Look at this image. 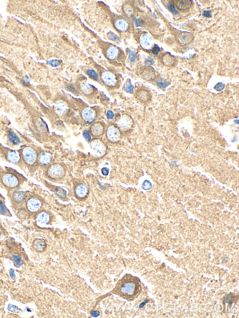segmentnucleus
<instances>
[{"instance_id":"nucleus-1","label":"nucleus","mask_w":239,"mask_h":318,"mask_svg":"<svg viewBox=\"0 0 239 318\" xmlns=\"http://www.w3.org/2000/svg\"><path fill=\"white\" fill-rule=\"evenodd\" d=\"M141 291V284L138 277L131 274L125 275L120 279L113 293L128 301L137 298Z\"/></svg>"},{"instance_id":"nucleus-2","label":"nucleus","mask_w":239,"mask_h":318,"mask_svg":"<svg viewBox=\"0 0 239 318\" xmlns=\"http://www.w3.org/2000/svg\"><path fill=\"white\" fill-rule=\"evenodd\" d=\"M2 182L4 186L8 189H15L21 184L19 178L11 173L5 174L2 178Z\"/></svg>"},{"instance_id":"nucleus-3","label":"nucleus","mask_w":239,"mask_h":318,"mask_svg":"<svg viewBox=\"0 0 239 318\" xmlns=\"http://www.w3.org/2000/svg\"><path fill=\"white\" fill-rule=\"evenodd\" d=\"M22 155L25 162L30 166L34 165L37 160L35 150L31 147L24 148L22 150Z\"/></svg>"},{"instance_id":"nucleus-4","label":"nucleus","mask_w":239,"mask_h":318,"mask_svg":"<svg viewBox=\"0 0 239 318\" xmlns=\"http://www.w3.org/2000/svg\"><path fill=\"white\" fill-rule=\"evenodd\" d=\"M116 125L120 130L127 131L132 128L134 122L130 116L124 114L120 116L117 119Z\"/></svg>"},{"instance_id":"nucleus-5","label":"nucleus","mask_w":239,"mask_h":318,"mask_svg":"<svg viewBox=\"0 0 239 318\" xmlns=\"http://www.w3.org/2000/svg\"><path fill=\"white\" fill-rule=\"evenodd\" d=\"M65 174V170L62 165L55 164L51 165L47 171V175L53 179H61Z\"/></svg>"},{"instance_id":"nucleus-6","label":"nucleus","mask_w":239,"mask_h":318,"mask_svg":"<svg viewBox=\"0 0 239 318\" xmlns=\"http://www.w3.org/2000/svg\"><path fill=\"white\" fill-rule=\"evenodd\" d=\"M92 149L96 155L102 156L105 153L106 150V146L101 140L95 139L91 142Z\"/></svg>"},{"instance_id":"nucleus-7","label":"nucleus","mask_w":239,"mask_h":318,"mask_svg":"<svg viewBox=\"0 0 239 318\" xmlns=\"http://www.w3.org/2000/svg\"><path fill=\"white\" fill-rule=\"evenodd\" d=\"M106 135L108 140L113 142H117L121 137L120 130L115 125H111L108 127Z\"/></svg>"},{"instance_id":"nucleus-8","label":"nucleus","mask_w":239,"mask_h":318,"mask_svg":"<svg viewBox=\"0 0 239 318\" xmlns=\"http://www.w3.org/2000/svg\"><path fill=\"white\" fill-rule=\"evenodd\" d=\"M135 96L140 101L144 103L149 102L151 100V95L150 92L146 88L142 87L136 90Z\"/></svg>"},{"instance_id":"nucleus-9","label":"nucleus","mask_w":239,"mask_h":318,"mask_svg":"<svg viewBox=\"0 0 239 318\" xmlns=\"http://www.w3.org/2000/svg\"><path fill=\"white\" fill-rule=\"evenodd\" d=\"M101 79L103 83L109 87H114L117 84L116 76L114 73L108 71L102 73Z\"/></svg>"},{"instance_id":"nucleus-10","label":"nucleus","mask_w":239,"mask_h":318,"mask_svg":"<svg viewBox=\"0 0 239 318\" xmlns=\"http://www.w3.org/2000/svg\"><path fill=\"white\" fill-rule=\"evenodd\" d=\"M42 207L41 201L36 197H31L26 202V207L28 211L36 213L39 211Z\"/></svg>"},{"instance_id":"nucleus-11","label":"nucleus","mask_w":239,"mask_h":318,"mask_svg":"<svg viewBox=\"0 0 239 318\" xmlns=\"http://www.w3.org/2000/svg\"><path fill=\"white\" fill-rule=\"evenodd\" d=\"M81 117L87 123H91L95 120L96 113L94 109L87 107L83 109L81 112Z\"/></svg>"},{"instance_id":"nucleus-12","label":"nucleus","mask_w":239,"mask_h":318,"mask_svg":"<svg viewBox=\"0 0 239 318\" xmlns=\"http://www.w3.org/2000/svg\"><path fill=\"white\" fill-rule=\"evenodd\" d=\"M50 216L46 211L39 212L36 218L37 224L39 226H43L48 224L50 221Z\"/></svg>"},{"instance_id":"nucleus-13","label":"nucleus","mask_w":239,"mask_h":318,"mask_svg":"<svg viewBox=\"0 0 239 318\" xmlns=\"http://www.w3.org/2000/svg\"><path fill=\"white\" fill-rule=\"evenodd\" d=\"M52 160V156L51 153L48 152L41 153L37 157V161L40 165L43 166H46L51 163Z\"/></svg>"},{"instance_id":"nucleus-14","label":"nucleus","mask_w":239,"mask_h":318,"mask_svg":"<svg viewBox=\"0 0 239 318\" xmlns=\"http://www.w3.org/2000/svg\"><path fill=\"white\" fill-rule=\"evenodd\" d=\"M141 77L147 81H152L155 80L156 77V72L152 68L147 67L144 68L141 71Z\"/></svg>"},{"instance_id":"nucleus-15","label":"nucleus","mask_w":239,"mask_h":318,"mask_svg":"<svg viewBox=\"0 0 239 318\" xmlns=\"http://www.w3.org/2000/svg\"><path fill=\"white\" fill-rule=\"evenodd\" d=\"M194 37L192 34L186 32H184L179 34L178 37V42L183 45L190 44L193 39Z\"/></svg>"},{"instance_id":"nucleus-16","label":"nucleus","mask_w":239,"mask_h":318,"mask_svg":"<svg viewBox=\"0 0 239 318\" xmlns=\"http://www.w3.org/2000/svg\"><path fill=\"white\" fill-rule=\"evenodd\" d=\"M91 134L93 136L99 137L102 135L104 132V127L101 123L97 122L93 124L90 128Z\"/></svg>"},{"instance_id":"nucleus-17","label":"nucleus","mask_w":239,"mask_h":318,"mask_svg":"<svg viewBox=\"0 0 239 318\" xmlns=\"http://www.w3.org/2000/svg\"><path fill=\"white\" fill-rule=\"evenodd\" d=\"M6 156L8 161L13 164H17L21 160L20 153L15 150H9L7 152Z\"/></svg>"},{"instance_id":"nucleus-18","label":"nucleus","mask_w":239,"mask_h":318,"mask_svg":"<svg viewBox=\"0 0 239 318\" xmlns=\"http://www.w3.org/2000/svg\"><path fill=\"white\" fill-rule=\"evenodd\" d=\"M140 41L142 47L146 49H150L152 46V37L147 34H144L141 35L140 38Z\"/></svg>"},{"instance_id":"nucleus-19","label":"nucleus","mask_w":239,"mask_h":318,"mask_svg":"<svg viewBox=\"0 0 239 318\" xmlns=\"http://www.w3.org/2000/svg\"><path fill=\"white\" fill-rule=\"evenodd\" d=\"M88 192V187L83 184H81L77 186L75 189L76 196L79 198H84L87 195Z\"/></svg>"},{"instance_id":"nucleus-20","label":"nucleus","mask_w":239,"mask_h":318,"mask_svg":"<svg viewBox=\"0 0 239 318\" xmlns=\"http://www.w3.org/2000/svg\"><path fill=\"white\" fill-rule=\"evenodd\" d=\"M68 107L67 105L63 101H60L55 106L56 113L60 115H63L67 112Z\"/></svg>"},{"instance_id":"nucleus-21","label":"nucleus","mask_w":239,"mask_h":318,"mask_svg":"<svg viewBox=\"0 0 239 318\" xmlns=\"http://www.w3.org/2000/svg\"><path fill=\"white\" fill-rule=\"evenodd\" d=\"M161 61L163 65L166 67H172L175 63L176 60L171 54L166 53L162 57Z\"/></svg>"},{"instance_id":"nucleus-22","label":"nucleus","mask_w":239,"mask_h":318,"mask_svg":"<svg viewBox=\"0 0 239 318\" xmlns=\"http://www.w3.org/2000/svg\"><path fill=\"white\" fill-rule=\"evenodd\" d=\"M192 1L190 0H180L176 2V7L181 11L188 10L192 6Z\"/></svg>"},{"instance_id":"nucleus-23","label":"nucleus","mask_w":239,"mask_h":318,"mask_svg":"<svg viewBox=\"0 0 239 318\" xmlns=\"http://www.w3.org/2000/svg\"><path fill=\"white\" fill-rule=\"evenodd\" d=\"M26 197L25 193L23 191H15L13 194L12 198L13 201L17 204L23 203Z\"/></svg>"},{"instance_id":"nucleus-24","label":"nucleus","mask_w":239,"mask_h":318,"mask_svg":"<svg viewBox=\"0 0 239 318\" xmlns=\"http://www.w3.org/2000/svg\"><path fill=\"white\" fill-rule=\"evenodd\" d=\"M34 249L38 252H42L46 249V243L44 240L41 239H36L33 242Z\"/></svg>"},{"instance_id":"nucleus-25","label":"nucleus","mask_w":239,"mask_h":318,"mask_svg":"<svg viewBox=\"0 0 239 318\" xmlns=\"http://www.w3.org/2000/svg\"><path fill=\"white\" fill-rule=\"evenodd\" d=\"M236 298L237 297H236V295L233 293H230V294H226L224 297V299H223L224 308H225L226 304H228L229 306H231L232 303L235 302Z\"/></svg>"},{"instance_id":"nucleus-26","label":"nucleus","mask_w":239,"mask_h":318,"mask_svg":"<svg viewBox=\"0 0 239 318\" xmlns=\"http://www.w3.org/2000/svg\"><path fill=\"white\" fill-rule=\"evenodd\" d=\"M80 89L86 95H90L93 92V88L91 84L86 81H83L80 84Z\"/></svg>"},{"instance_id":"nucleus-27","label":"nucleus","mask_w":239,"mask_h":318,"mask_svg":"<svg viewBox=\"0 0 239 318\" xmlns=\"http://www.w3.org/2000/svg\"><path fill=\"white\" fill-rule=\"evenodd\" d=\"M116 28L121 31H125L128 28V25L127 22L122 19H119L115 21V23Z\"/></svg>"},{"instance_id":"nucleus-28","label":"nucleus","mask_w":239,"mask_h":318,"mask_svg":"<svg viewBox=\"0 0 239 318\" xmlns=\"http://www.w3.org/2000/svg\"><path fill=\"white\" fill-rule=\"evenodd\" d=\"M119 54V52L117 49L114 47L109 48L106 51L107 57L110 59H115L116 58L118 57Z\"/></svg>"},{"instance_id":"nucleus-29","label":"nucleus","mask_w":239,"mask_h":318,"mask_svg":"<svg viewBox=\"0 0 239 318\" xmlns=\"http://www.w3.org/2000/svg\"><path fill=\"white\" fill-rule=\"evenodd\" d=\"M8 137L9 140L14 145H18L20 143V139L14 132H12V131L9 132Z\"/></svg>"},{"instance_id":"nucleus-30","label":"nucleus","mask_w":239,"mask_h":318,"mask_svg":"<svg viewBox=\"0 0 239 318\" xmlns=\"http://www.w3.org/2000/svg\"><path fill=\"white\" fill-rule=\"evenodd\" d=\"M156 84L161 88H164L169 85V82L163 79H159L157 80Z\"/></svg>"},{"instance_id":"nucleus-31","label":"nucleus","mask_w":239,"mask_h":318,"mask_svg":"<svg viewBox=\"0 0 239 318\" xmlns=\"http://www.w3.org/2000/svg\"><path fill=\"white\" fill-rule=\"evenodd\" d=\"M86 72H87V75L90 77L91 79H92L93 80H94L95 81L98 80V75H97V73L94 70H88Z\"/></svg>"},{"instance_id":"nucleus-32","label":"nucleus","mask_w":239,"mask_h":318,"mask_svg":"<svg viewBox=\"0 0 239 318\" xmlns=\"http://www.w3.org/2000/svg\"><path fill=\"white\" fill-rule=\"evenodd\" d=\"M142 187L145 190H149L152 187V184L150 182L148 181H145L142 185Z\"/></svg>"},{"instance_id":"nucleus-33","label":"nucleus","mask_w":239,"mask_h":318,"mask_svg":"<svg viewBox=\"0 0 239 318\" xmlns=\"http://www.w3.org/2000/svg\"><path fill=\"white\" fill-rule=\"evenodd\" d=\"M225 85L224 84L222 83H219L217 84H216L215 87V89L217 91L220 92V91H221L224 89V88H225Z\"/></svg>"},{"instance_id":"nucleus-34","label":"nucleus","mask_w":239,"mask_h":318,"mask_svg":"<svg viewBox=\"0 0 239 318\" xmlns=\"http://www.w3.org/2000/svg\"><path fill=\"white\" fill-rule=\"evenodd\" d=\"M167 6H168V8L169 10L172 12V13L176 15L177 14V11L175 9L174 6L173 5L172 3L171 2H168V4H167Z\"/></svg>"},{"instance_id":"nucleus-35","label":"nucleus","mask_w":239,"mask_h":318,"mask_svg":"<svg viewBox=\"0 0 239 318\" xmlns=\"http://www.w3.org/2000/svg\"><path fill=\"white\" fill-rule=\"evenodd\" d=\"M125 90L129 93H132L133 92V86L130 83H127L125 86Z\"/></svg>"},{"instance_id":"nucleus-36","label":"nucleus","mask_w":239,"mask_h":318,"mask_svg":"<svg viewBox=\"0 0 239 318\" xmlns=\"http://www.w3.org/2000/svg\"><path fill=\"white\" fill-rule=\"evenodd\" d=\"M125 12L126 14L128 15H132L133 13V10L132 9V7H130V6H126L125 7Z\"/></svg>"},{"instance_id":"nucleus-37","label":"nucleus","mask_w":239,"mask_h":318,"mask_svg":"<svg viewBox=\"0 0 239 318\" xmlns=\"http://www.w3.org/2000/svg\"><path fill=\"white\" fill-rule=\"evenodd\" d=\"M83 135L85 139L86 140V141H88V142L90 141L91 140V136L90 134H89L88 131H85L83 133Z\"/></svg>"},{"instance_id":"nucleus-38","label":"nucleus","mask_w":239,"mask_h":318,"mask_svg":"<svg viewBox=\"0 0 239 318\" xmlns=\"http://www.w3.org/2000/svg\"><path fill=\"white\" fill-rule=\"evenodd\" d=\"M60 63H61L60 61L57 60H53L50 62V65H51L52 67H58L60 65Z\"/></svg>"},{"instance_id":"nucleus-39","label":"nucleus","mask_w":239,"mask_h":318,"mask_svg":"<svg viewBox=\"0 0 239 318\" xmlns=\"http://www.w3.org/2000/svg\"><path fill=\"white\" fill-rule=\"evenodd\" d=\"M134 22L136 23V25L137 26H142L144 24V22L142 20L137 19L136 18H134Z\"/></svg>"},{"instance_id":"nucleus-40","label":"nucleus","mask_w":239,"mask_h":318,"mask_svg":"<svg viewBox=\"0 0 239 318\" xmlns=\"http://www.w3.org/2000/svg\"><path fill=\"white\" fill-rule=\"evenodd\" d=\"M160 50V48L159 46H154V47L153 48V49H152V53H153L154 55H157L159 54Z\"/></svg>"},{"instance_id":"nucleus-41","label":"nucleus","mask_w":239,"mask_h":318,"mask_svg":"<svg viewBox=\"0 0 239 318\" xmlns=\"http://www.w3.org/2000/svg\"><path fill=\"white\" fill-rule=\"evenodd\" d=\"M106 117L108 119H112L114 117V114L112 111L108 110L106 113Z\"/></svg>"},{"instance_id":"nucleus-42","label":"nucleus","mask_w":239,"mask_h":318,"mask_svg":"<svg viewBox=\"0 0 239 318\" xmlns=\"http://www.w3.org/2000/svg\"><path fill=\"white\" fill-rule=\"evenodd\" d=\"M202 15L204 17H207V18H210L212 16V14H211V12L209 11H204Z\"/></svg>"},{"instance_id":"nucleus-43","label":"nucleus","mask_w":239,"mask_h":318,"mask_svg":"<svg viewBox=\"0 0 239 318\" xmlns=\"http://www.w3.org/2000/svg\"><path fill=\"white\" fill-rule=\"evenodd\" d=\"M129 58L131 61H134L135 60V59H136V55H135V53L134 52H130Z\"/></svg>"},{"instance_id":"nucleus-44","label":"nucleus","mask_w":239,"mask_h":318,"mask_svg":"<svg viewBox=\"0 0 239 318\" xmlns=\"http://www.w3.org/2000/svg\"><path fill=\"white\" fill-rule=\"evenodd\" d=\"M102 172L104 175H107L109 173V170L106 168H103L102 170Z\"/></svg>"},{"instance_id":"nucleus-45","label":"nucleus","mask_w":239,"mask_h":318,"mask_svg":"<svg viewBox=\"0 0 239 318\" xmlns=\"http://www.w3.org/2000/svg\"><path fill=\"white\" fill-rule=\"evenodd\" d=\"M145 63L147 65H152L154 63V61L151 58L147 59L145 61Z\"/></svg>"},{"instance_id":"nucleus-46","label":"nucleus","mask_w":239,"mask_h":318,"mask_svg":"<svg viewBox=\"0 0 239 318\" xmlns=\"http://www.w3.org/2000/svg\"><path fill=\"white\" fill-rule=\"evenodd\" d=\"M109 38H110V39H112V40H114V41H118V39L117 38V37H116L115 36H114L113 35H111L110 36H109Z\"/></svg>"}]
</instances>
